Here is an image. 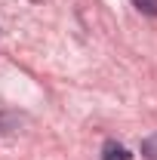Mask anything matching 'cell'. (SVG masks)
<instances>
[{"mask_svg": "<svg viewBox=\"0 0 157 160\" xmlns=\"http://www.w3.org/2000/svg\"><path fill=\"white\" fill-rule=\"evenodd\" d=\"M133 154L120 145V142H105V148H102V160H129Z\"/></svg>", "mask_w": 157, "mask_h": 160, "instance_id": "1", "label": "cell"}, {"mask_svg": "<svg viewBox=\"0 0 157 160\" xmlns=\"http://www.w3.org/2000/svg\"><path fill=\"white\" fill-rule=\"evenodd\" d=\"M142 154H145L148 160H157V132H154V136H148V139L142 142Z\"/></svg>", "mask_w": 157, "mask_h": 160, "instance_id": "2", "label": "cell"}, {"mask_svg": "<svg viewBox=\"0 0 157 160\" xmlns=\"http://www.w3.org/2000/svg\"><path fill=\"white\" fill-rule=\"evenodd\" d=\"M133 6L145 16H157V0H133Z\"/></svg>", "mask_w": 157, "mask_h": 160, "instance_id": "3", "label": "cell"}]
</instances>
